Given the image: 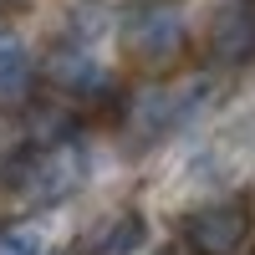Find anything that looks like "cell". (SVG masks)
Segmentation results:
<instances>
[{
    "label": "cell",
    "instance_id": "cell-6",
    "mask_svg": "<svg viewBox=\"0 0 255 255\" xmlns=\"http://www.w3.org/2000/svg\"><path fill=\"white\" fill-rule=\"evenodd\" d=\"M209 51L220 61H245L255 51V0H230L209 20Z\"/></svg>",
    "mask_w": 255,
    "mask_h": 255
},
{
    "label": "cell",
    "instance_id": "cell-10",
    "mask_svg": "<svg viewBox=\"0 0 255 255\" xmlns=\"http://www.w3.org/2000/svg\"><path fill=\"white\" fill-rule=\"evenodd\" d=\"M163 255H194V250H189V245H174V250H163Z\"/></svg>",
    "mask_w": 255,
    "mask_h": 255
},
{
    "label": "cell",
    "instance_id": "cell-9",
    "mask_svg": "<svg viewBox=\"0 0 255 255\" xmlns=\"http://www.w3.org/2000/svg\"><path fill=\"white\" fill-rule=\"evenodd\" d=\"M0 255H46V240L36 225H10L0 230Z\"/></svg>",
    "mask_w": 255,
    "mask_h": 255
},
{
    "label": "cell",
    "instance_id": "cell-2",
    "mask_svg": "<svg viewBox=\"0 0 255 255\" xmlns=\"http://www.w3.org/2000/svg\"><path fill=\"white\" fill-rule=\"evenodd\" d=\"M5 179L26 199L56 204V199H67L72 189H77L82 163H77V148H26V153L15 158V168H5Z\"/></svg>",
    "mask_w": 255,
    "mask_h": 255
},
{
    "label": "cell",
    "instance_id": "cell-5",
    "mask_svg": "<svg viewBox=\"0 0 255 255\" xmlns=\"http://www.w3.org/2000/svg\"><path fill=\"white\" fill-rule=\"evenodd\" d=\"M46 82H51L56 92L77 97V102H92V97H102V92L113 87L108 67H102L87 46H77V41H67V46H56L46 56Z\"/></svg>",
    "mask_w": 255,
    "mask_h": 255
},
{
    "label": "cell",
    "instance_id": "cell-4",
    "mask_svg": "<svg viewBox=\"0 0 255 255\" xmlns=\"http://www.w3.org/2000/svg\"><path fill=\"white\" fill-rule=\"evenodd\" d=\"M250 235V209L240 199H215L199 204L194 215L184 220V245L194 255H235Z\"/></svg>",
    "mask_w": 255,
    "mask_h": 255
},
{
    "label": "cell",
    "instance_id": "cell-7",
    "mask_svg": "<svg viewBox=\"0 0 255 255\" xmlns=\"http://www.w3.org/2000/svg\"><path fill=\"white\" fill-rule=\"evenodd\" d=\"M36 82V67H31V51L15 31H0V102H20Z\"/></svg>",
    "mask_w": 255,
    "mask_h": 255
},
{
    "label": "cell",
    "instance_id": "cell-1",
    "mask_svg": "<svg viewBox=\"0 0 255 255\" xmlns=\"http://www.w3.org/2000/svg\"><path fill=\"white\" fill-rule=\"evenodd\" d=\"M184 15L179 5H168V0H148V5H138L133 15L123 20V46L133 61H143V67H163V61H174L184 51Z\"/></svg>",
    "mask_w": 255,
    "mask_h": 255
},
{
    "label": "cell",
    "instance_id": "cell-8",
    "mask_svg": "<svg viewBox=\"0 0 255 255\" xmlns=\"http://www.w3.org/2000/svg\"><path fill=\"white\" fill-rule=\"evenodd\" d=\"M148 235V220H143V209H118V215L97 230V240H92V255H133Z\"/></svg>",
    "mask_w": 255,
    "mask_h": 255
},
{
    "label": "cell",
    "instance_id": "cell-3",
    "mask_svg": "<svg viewBox=\"0 0 255 255\" xmlns=\"http://www.w3.org/2000/svg\"><path fill=\"white\" fill-rule=\"evenodd\" d=\"M204 87H189V92H174L163 87V82H148V87H138L133 97H128V113H123V128L133 143H158L174 123L189 118V108H194V97Z\"/></svg>",
    "mask_w": 255,
    "mask_h": 255
}]
</instances>
